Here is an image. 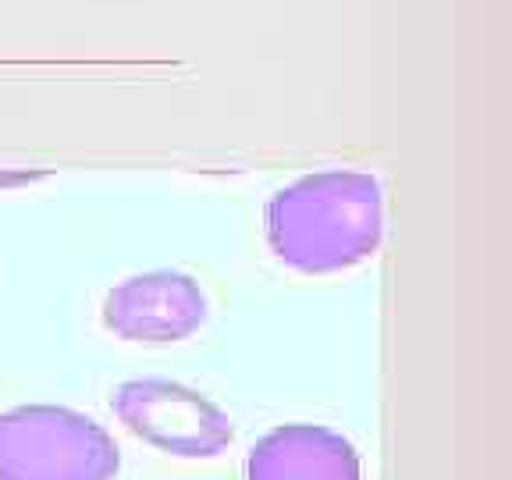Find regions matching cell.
<instances>
[{"mask_svg": "<svg viewBox=\"0 0 512 480\" xmlns=\"http://www.w3.org/2000/svg\"><path fill=\"white\" fill-rule=\"evenodd\" d=\"M267 246L299 274H335L381 246V185L367 171H317L285 185L264 210Z\"/></svg>", "mask_w": 512, "mask_h": 480, "instance_id": "6da1fadb", "label": "cell"}, {"mask_svg": "<svg viewBox=\"0 0 512 480\" xmlns=\"http://www.w3.org/2000/svg\"><path fill=\"white\" fill-rule=\"evenodd\" d=\"M121 452L93 416L68 406L0 413V480H114Z\"/></svg>", "mask_w": 512, "mask_h": 480, "instance_id": "7a4b0ae2", "label": "cell"}, {"mask_svg": "<svg viewBox=\"0 0 512 480\" xmlns=\"http://www.w3.org/2000/svg\"><path fill=\"white\" fill-rule=\"evenodd\" d=\"M111 409L136 438L168 456L214 459L235 441L228 413L178 381H128L114 392Z\"/></svg>", "mask_w": 512, "mask_h": 480, "instance_id": "3957f363", "label": "cell"}, {"mask_svg": "<svg viewBox=\"0 0 512 480\" xmlns=\"http://www.w3.org/2000/svg\"><path fill=\"white\" fill-rule=\"evenodd\" d=\"M207 320V296L182 271H153L114 285L104 299V328L128 342H182Z\"/></svg>", "mask_w": 512, "mask_h": 480, "instance_id": "277c9868", "label": "cell"}, {"mask_svg": "<svg viewBox=\"0 0 512 480\" xmlns=\"http://www.w3.org/2000/svg\"><path fill=\"white\" fill-rule=\"evenodd\" d=\"M246 480H363L349 438L320 424H285L256 441Z\"/></svg>", "mask_w": 512, "mask_h": 480, "instance_id": "5b68a950", "label": "cell"}]
</instances>
